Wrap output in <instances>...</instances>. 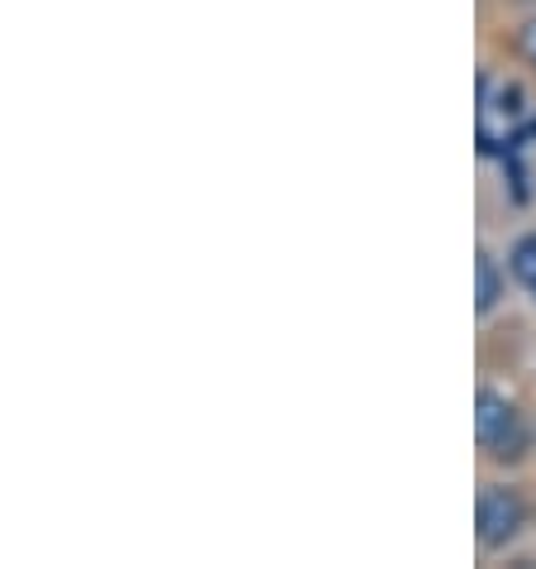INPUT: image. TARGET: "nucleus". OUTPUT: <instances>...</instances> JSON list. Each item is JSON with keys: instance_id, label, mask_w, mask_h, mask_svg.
Wrapping results in <instances>:
<instances>
[{"instance_id": "obj_6", "label": "nucleus", "mask_w": 536, "mask_h": 569, "mask_svg": "<svg viewBox=\"0 0 536 569\" xmlns=\"http://www.w3.org/2000/svg\"><path fill=\"white\" fill-rule=\"evenodd\" d=\"M532 292H536V288H532Z\"/></svg>"}, {"instance_id": "obj_3", "label": "nucleus", "mask_w": 536, "mask_h": 569, "mask_svg": "<svg viewBox=\"0 0 536 569\" xmlns=\"http://www.w3.org/2000/svg\"><path fill=\"white\" fill-rule=\"evenodd\" d=\"M475 273H479V297H475V302H479V311H488L498 302V268H494V259H488V254H479Z\"/></svg>"}, {"instance_id": "obj_5", "label": "nucleus", "mask_w": 536, "mask_h": 569, "mask_svg": "<svg viewBox=\"0 0 536 569\" xmlns=\"http://www.w3.org/2000/svg\"><path fill=\"white\" fill-rule=\"evenodd\" d=\"M517 49H523V58L536 68V20H527V24H523V34H517Z\"/></svg>"}, {"instance_id": "obj_1", "label": "nucleus", "mask_w": 536, "mask_h": 569, "mask_svg": "<svg viewBox=\"0 0 536 569\" xmlns=\"http://www.w3.org/2000/svg\"><path fill=\"white\" fill-rule=\"evenodd\" d=\"M479 446L498 460H517L523 455V421H517L513 402H503L498 392H479V412H475Z\"/></svg>"}, {"instance_id": "obj_4", "label": "nucleus", "mask_w": 536, "mask_h": 569, "mask_svg": "<svg viewBox=\"0 0 536 569\" xmlns=\"http://www.w3.org/2000/svg\"><path fill=\"white\" fill-rule=\"evenodd\" d=\"M513 268H517V278H523L527 288H536V240H523V244H517Z\"/></svg>"}, {"instance_id": "obj_2", "label": "nucleus", "mask_w": 536, "mask_h": 569, "mask_svg": "<svg viewBox=\"0 0 536 569\" xmlns=\"http://www.w3.org/2000/svg\"><path fill=\"white\" fill-rule=\"evenodd\" d=\"M523 498L513 488H484L479 493V541L484 546H508L517 531H523Z\"/></svg>"}]
</instances>
